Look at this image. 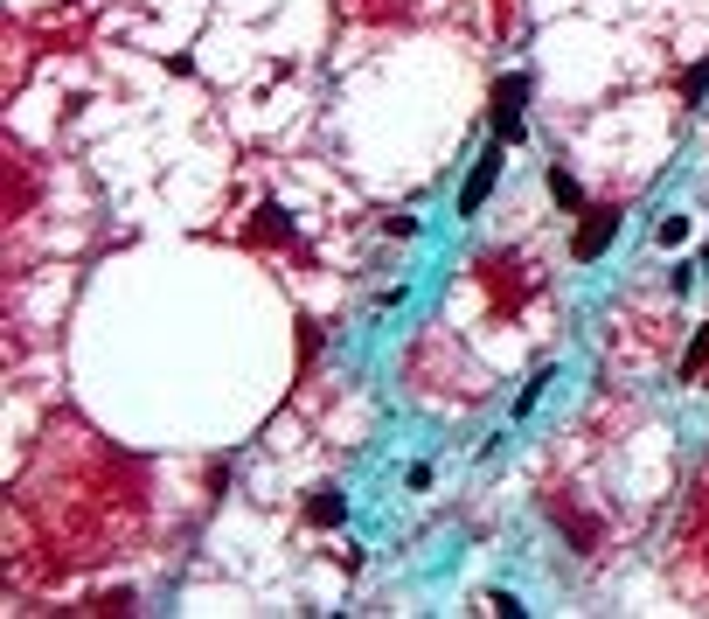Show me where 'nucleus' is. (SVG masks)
Segmentation results:
<instances>
[{"mask_svg":"<svg viewBox=\"0 0 709 619\" xmlns=\"http://www.w3.org/2000/svg\"><path fill=\"white\" fill-rule=\"evenodd\" d=\"M703 91H709V70H689V77H682V98H689V105H703Z\"/></svg>","mask_w":709,"mask_h":619,"instance_id":"nucleus-10","label":"nucleus"},{"mask_svg":"<svg viewBox=\"0 0 709 619\" xmlns=\"http://www.w3.org/2000/svg\"><path fill=\"white\" fill-rule=\"evenodd\" d=\"M550 383H557V376H550V369H536V376H529V383L515 390V418H529V411L543 404V390H550Z\"/></svg>","mask_w":709,"mask_h":619,"instance_id":"nucleus-5","label":"nucleus"},{"mask_svg":"<svg viewBox=\"0 0 709 619\" xmlns=\"http://www.w3.org/2000/svg\"><path fill=\"white\" fill-rule=\"evenodd\" d=\"M619 237V209H591L570 237V258H605V244Z\"/></svg>","mask_w":709,"mask_h":619,"instance_id":"nucleus-3","label":"nucleus"},{"mask_svg":"<svg viewBox=\"0 0 709 619\" xmlns=\"http://www.w3.org/2000/svg\"><path fill=\"white\" fill-rule=\"evenodd\" d=\"M529 98H536V77L529 70H508L494 84V140H529Z\"/></svg>","mask_w":709,"mask_h":619,"instance_id":"nucleus-1","label":"nucleus"},{"mask_svg":"<svg viewBox=\"0 0 709 619\" xmlns=\"http://www.w3.org/2000/svg\"><path fill=\"white\" fill-rule=\"evenodd\" d=\"M501 154H508V140H494L487 154L473 160V174L459 181V216H473V209H480V202L494 195V181H501Z\"/></svg>","mask_w":709,"mask_h":619,"instance_id":"nucleus-2","label":"nucleus"},{"mask_svg":"<svg viewBox=\"0 0 709 619\" xmlns=\"http://www.w3.org/2000/svg\"><path fill=\"white\" fill-rule=\"evenodd\" d=\"M654 237H661L668 251H675V244H689V216H661V230H654Z\"/></svg>","mask_w":709,"mask_h":619,"instance_id":"nucleus-9","label":"nucleus"},{"mask_svg":"<svg viewBox=\"0 0 709 619\" xmlns=\"http://www.w3.org/2000/svg\"><path fill=\"white\" fill-rule=\"evenodd\" d=\"M244 237H258V244H279V237H285V216L272 209V202H265V209H258V223H251Z\"/></svg>","mask_w":709,"mask_h":619,"instance_id":"nucleus-6","label":"nucleus"},{"mask_svg":"<svg viewBox=\"0 0 709 619\" xmlns=\"http://www.w3.org/2000/svg\"><path fill=\"white\" fill-rule=\"evenodd\" d=\"M550 195H557V202H564V209H584V195H577V181H570L564 167H557V174H550Z\"/></svg>","mask_w":709,"mask_h":619,"instance_id":"nucleus-8","label":"nucleus"},{"mask_svg":"<svg viewBox=\"0 0 709 619\" xmlns=\"http://www.w3.org/2000/svg\"><path fill=\"white\" fill-rule=\"evenodd\" d=\"M341 515H348V494H341V487H320V494L306 501V522H313V529H341Z\"/></svg>","mask_w":709,"mask_h":619,"instance_id":"nucleus-4","label":"nucleus"},{"mask_svg":"<svg viewBox=\"0 0 709 619\" xmlns=\"http://www.w3.org/2000/svg\"><path fill=\"white\" fill-rule=\"evenodd\" d=\"M703 369H709V327L696 334V341H689V355H682V383H696Z\"/></svg>","mask_w":709,"mask_h":619,"instance_id":"nucleus-7","label":"nucleus"},{"mask_svg":"<svg viewBox=\"0 0 709 619\" xmlns=\"http://www.w3.org/2000/svg\"><path fill=\"white\" fill-rule=\"evenodd\" d=\"M487 606H494L501 619H515V613H522V599H515V592H487Z\"/></svg>","mask_w":709,"mask_h":619,"instance_id":"nucleus-11","label":"nucleus"}]
</instances>
